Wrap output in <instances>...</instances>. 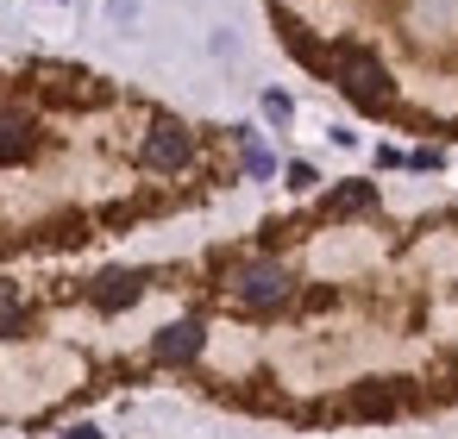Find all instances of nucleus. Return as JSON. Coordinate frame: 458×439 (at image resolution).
Masks as SVG:
<instances>
[{
  "mask_svg": "<svg viewBox=\"0 0 458 439\" xmlns=\"http://www.w3.org/2000/svg\"><path fill=\"white\" fill-rule=\"evenodd\" d=\"M327 76L339 82V95H345L358 114H389V107H395V82H389V70H383L364 45H339L333 63H327Z\"/></svg>",
  "mask_w": 458,
  "mask_h": 439,
  "instance_id": "nucleus-1",
  "label": "nucleus"
},
{
  "mask_svg": "<svg viewBox=\"0 0 458 439\" xmlns=\"http://www.w3.org/2000/svg\"><path fill=\"white\" fill-rule=\"evenodd\" d=\"M145 295V276L139 270H107V276H95V289H89V301L101 308V314H120V308H132Z\"/></svg>",
  "mask_w": 458,
  "mask_h": 439,
  "instance_id": "nucleus-6",
  "label": "nucleus"
},
{
  "mask_svg": "<svg viewBox=\"0 0 458 439\" xmlns=\"http://www.w3.org/2000/svg\"><path fill=\"white\" fill-rule=\"evenodd\" d=\"M264 114L270 120H289V95H264Z\"/></svg>",
  "mask_w": 458,
  "mask_h": 439,
  "instance_id": "nucleus-13",
  "label": "nucleus"
},
{
  "mask_svg": "<svg viewBox=\"0 0 458 439\" xmlns=\"http://www.w3.org/2000/svg\"><path fill=\"white\" fill-rule=\"evenodd\" d=\"M370 201H377V182H345V189H333V195H327V214H333V220H345V214H364Z\"/></svg>",
  "mask_w": 458,
  "mask_h": 439,
  "instance_id": "nucleus-9",
  "label": "nucleus"
},
{
  "mask_svg": "<svg viewBox=\"0 0 458 439\" xmlns=\"http://www.w3.org/2000/svg\"><path fill=\"white\" fill-rule=\"evenodd\" d=\"M226 289H233L239 308H283L289 301V270L276 257H251V264H239L226 276Z\"/></svg>",
  "mask_w": 458,
  "mask_h": 439,
  "instance_id": "nucleus-2",
  "label": "nucleus"
},
{
  "mask_svg": "<svg viewBox=\"0 0 458 439\" xmlns=\"http://www.w3.org/2000/svg\"><path fill=\"white\" fill-rule=\"evenodd\" d=\"M245 170H251V176H270V170H276V157H270L264 145H245Z\"/></svg>",
  "mask_w": 458,
  "mask_h": 439,
  "instance_id": "nucleus-11",
  "label": "nucleus"
},
{
  "mask_svg": "<svg viewBox=\"0 0 458 439\" xmlns=\"http://www.w3.org/2000/svg\"><path fill=\"white\" fill-rule=\"evenodd\" d=\"M38 151V126L13 107H0V164H26Z\"/></svg>",
  "mask_w": 458,
  "mask_h": 439,
  "instance_id": "nucleus-7",
  "label": "nucleus"
},
{
  "mask_svg": "<svg viewBox=\"0 0 458 439\" xmlns=\"http://www.w3.org/2000/svg\"><path fill=\"white\" fill-rule=\"evenodd\" d=\"M139 157H145V170H157V176H176V170H189V164H195V132H189L182 120H157V126L145 132Z\"/></svg>",
  "mask_w": 458,
  "mask_h": 439,
  "instance_id": "nucleus-3",
  "label": "nucleus"
},
{
  "mask_svg": "<svg viewBox=\"0 0 458 439\" xmlns=\"http://www.w3.org/2000/svg\"><path fill=\"white\" fill-rule=\"evenodd\" d=\"M201 345H208V326H201V320H176V326H164V333L151 339V358H157V364H195Z\"/></svg>",
  "mask_w": 458,
  "mask_h": 439,
  "instance_id": "nucleus-5",
  "label": "nucleus"
},
{
  "mask_svg": "<svg viewBox=\"0 0 458 439\" xmlns=\"http://www.w3.org/2000/svg\"><path fill=\"white\" fill-rule=\"evenodd\" d=\"M57 439H101V426H89V420H82V426H70V433H57Z\"/></svg>",
  "mask_w": 458,
  "mask_h": 439,
  "instance_id": "nucleus-14",
  "label": "nucleus"
},
{
  "mask_svg": "<svg viewBox=\"0 0 458 439\" xmlns=\"http://www.w3.org/2000/svg\"><path fill=\"white\" fill-rule=\"evenodd\" d=\"M32 326V314H26V301L13 295V289H0V339H20Z\"/></svg>",
  "mask_w": 458,
  "mask_h": 439,
  "instance_id": "nucleus-10",
  "label": "nucleus"
},
{
  "mask_svg": "<svg viewBox=\"0 0 458 439\" xmlns=\"http://www.w3.org/2000/svg\"><path fill=\"white\" fill-rule=\"evenodd\" d=\"M314 182H320V176H314L308 164H289V189H314Z\"/></svg>",
  "mask_w": 458,
  "mask_h": 439,
  "instance_id": "nucleus-12",
  "label": "nucleus"
},
{
  "mask_svg": "<svg viewBox=\"0 0 458 439\" xmlns=\"http://www.w3.org/2000/svg\"><path fill=\"white\" fill-rule=\"evenodd\" d=\"M402 408H408V383H395V376H377V383H358L352 389V414L358 420H389Z\"/></svg>",
  "mask_w": 458,
  "mask_h": 439,
  "instance_id": "nucleus-4",
  "label": "nucleus"
},
{
  "mask_svg": "<svg viewBox=\"0 0 458 439\" xmlns=\"http://www.w3.org/2000/svg\"><path fill=\"white\" fill-rule=\"evenodd\" d=\"M45 95H51V101H76V107L107 101V89H101L95 76H82V70H45Z\"/></svg>",
  "mask_w": 458,
  "mask_h": 439,
  "instance_id": "nucleus-8",
  "label": "nucleus"
}]
</instances>
